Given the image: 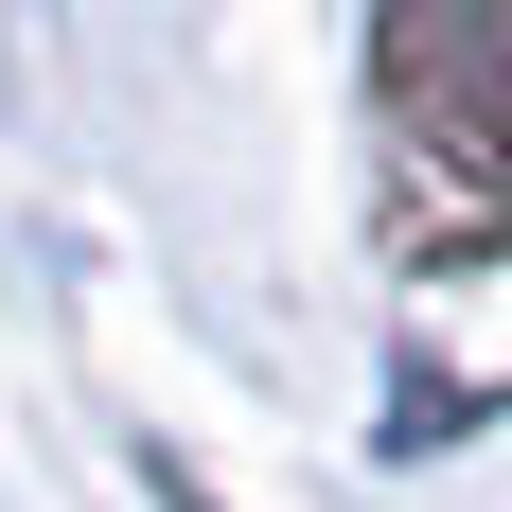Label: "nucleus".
<instances>
[{
  "mask_svg": "<svg viewBox=\"0 0 512 512\" xmlns=\"http://www.w3.org/2000/svg\"><path fill=\"white\" fill-rule=\"evenodd\" d=\"M389 177L407 248H512V18H389Z\"/></svg>",
  "mask_w": 512,
  "mask_h": 512,
  "instance_id": "nucleus-1",
  "label": "nucleus"
}]
</instances>
